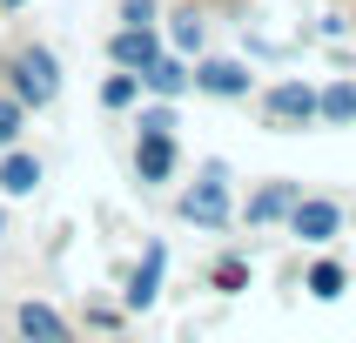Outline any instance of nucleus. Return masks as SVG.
<instances>
[{
  "mask_svg": "<svg viewBox=\"0 0 356 343\" xmlns=\"http://www.w3.org/2000/svg\"><path fill=\"white\" fill-rule=\"evenodd\" d=\"M7 88H14L20 108H47V101L60 95L54 54H47V47H34V40H27V47H14V54H7Z\"/></svg>",
  "mask_w": 356,
  "mask_h": 343,
  "instance_id": "f257e3e1",
  "label": "nucleus"
},
{
  "mask_svg": "<svg viewBox=\"0 0 356 343\" xmlns=\"http://www.w3.org/2000/svg\"><path fill=\"white\" fill-rule=\"evenodd\" d=\"M181 216L195 222V229H222V222H229V175H222V161L202 168V175L181 189Z\"/></svg>",
  "mask_w": 356,
  "mask_h": 343,
  "instance_id": "f03ea898",
  "label": "nucleus"
},
{
  "mask_svg": "<svg viewBox=\"0 0 356 343\" xmlns=\"http://www.w3.org/2000/svg\"><path fill=\"white\" fill-rule=\"evenodd\" d=\"M175 168H181L175 135H141L135 141V175L141 182H175Z\"/></svg>",
  "mask_w": 356,
  "mask_h": 343,
  "instance_id": "7ed1b4c3",
  "label": "nucleus"
},
{
  "mask_svg": "<svg viewBox=\"0 0 356 343\" xmlns=\"http://www.w3.org/2000/svg\"><path fill=\"white\" fill-rule=\"evenodd\" d=\"M188 88H202V95H216V101H236V95H249V67L242 61H202L195 74H188Z\"/></svg>",
  "mask_w": 356,
  "mask_h": 343,
  "instance_id": "20e7f679",
  "label": "nucleus"
},
{
  "mask_svg": "<svg viewBox=\"0 0 356 343\" xmlns=\"http://www.w3.org/2000/svg\"><path fill=\"white\" fill-rule=\"evenodd\" d=\"M14 330H20V343H67V317L47 310V303H20Z\"/></svg>",
  "mask_w": 356,
  "mask_h": 343,
  "instance_id": "39448f33",
  "label": "nucleus"
},
{
  "mask_svg": "<svg viewBox=\"0 0 356 343\" xmlns=\"http://www.w3.org/2000/svg\"><path fill=\"white\" fill-rule=\"evenodd\" d=\"M289 229H296L302 242H330L343 229V209L337 202H296V209H289Z\"/></svg>",
  "mask_w": 356,
  "mask_h": 343,
  "instance_id": "423d86ee",
  "label": "nucleus"
},
{
  "mask_svg": "<svg viewBox=\"0 0 356 343\" xmlns=\"http://www.w3.org/2000/svg\"><path fill=\"white\" fill-rule=\"evenodd\" d=\"M269 121H316V88H302V81H282V88H269Z\"/></svg>",
  "mask_w": 356,
  "mask_h": 343,
  "instance_id": "0eeeda50",
  "label": "nucleus"
},
{
  "mask_svg": "<svg viewBox=\"0 0 356 343\" xmlns=\"http://www.w3.org/2000/svg\"><path fill=\"white\" fill-rule=\"evenodd\" d=\"M40 189V161L27 148H0V196H34Z\"/></svg>",
  "mask_w": 356,
  "mask_h": 343,
  "instance_id": "6e6552de",
  "label": "nucleus"
},
{
  "mask_svg": "<svg viewBox=\"0 0 356 343\" xmlns=\"http://www.w3.org/2000/svg\"><path fill=\"white\" fill-rule=\"evenodd\" d=\"M296 182H262L256 196H249V222H282L289 209H296Z\"/></svg>",
  "mask_w": 356,
  "mask_h": 343,
  "instance_id": "1a4fd4ad",
  "label": "nucleus"
},
{
  "mask_svg": "<svg viewBox=\"0 0 356 343\" xmlns=\"http://www.w3.org/2000/svg\"><path fill=\"white\" fill-rule=\"evenodd\" d=\"M155 54H161V47H155L148 27H121V34L108 40V61H115V67H148Z\"/></svg>",
  "mask_w": 356,
  "mask_h": 343,
  "instance_id": "9d476101",
  "label": "nucleus"
},
{
  "mask_svg": "<svg viewBox=\"0 0 356 343\" xmlns=\"http://www.w3.org/2000/svg\"><path fill=\"white\" fill-rule=\"evenodd\" d=\"M161 269H168V249H148V256H141V269H135V282H128V310H148V303L161 296Z\"/></svg>",
  "mask_w": 356,
  "mask_h": 343,
  "instance_id": "9b49d317",
  "label": "nucleus"
},
{
  "mask_svg": "<svg viewBox=\"0 0 356 343\" xmlns=\"http://www.w3.org/2000/svg\"><path fill=\"white\" fill-rule=\"evenodd\" d=\"M141 88H148V95H168V101H175V95H188V67H181L175 54H155L148 67H141Z\"/></svg>",
  "mask_w": 356,
  "mask_h": 343,
  "instance_id": "f8f14e48",
  "label": "nucleus"
},
{
  "mask_svg": "<svg viewBox=\"0 0 356 343\" xmlns=\"http://www.w3.org/2000/svg\"><path fill=\"white\" fill-rule=\"evenodd\" d=\"M316 115L323 121H356V81H330L316 95Z\"/></svg>",
  "mask_w": 356,
  "mask_h": 343,
  "instance_id": "ddd939ff",
  "label": "nucleus"
},
{
  "mask_svg": "<svg viewBox=\"0 0 356 343\" xmlns=\"http://www.w3.org/2000/svg\"><path fill=\"white\" fill-rule=\"evenodd\" d=\"M135 101H141V74L115 67V74L101 81V108H135Z\"/></svg>",
  "mask_w": 356,
  "mask_h": 343,
  "instance_id": "4468645a",
  "label": "nucleus"
},
{
  "mask_svg": "<svg viewBox=\"0 0 356 343\" xmlns=\"http://www.w3.org/2000/svg\"><path fill=\"white\" fill-rule=\"evenodd\" d=\"M309 296H323V303L343 296V262H316V269H309Z\"/></svg>",
  "mask_w": 356,
  "mask_h": 343,
  "instance_id": "2eb2a0df",
  "label": "nucleus"
},
{
  "mask_svg": "<svg viewBox=\"0 0 356 343\" xmlns=\"http://www.w3.org/2000/svg\"><path fill=\"white\" fill-rule=\"evenodd\" d=\"M20 115H27V108L0 95V148H14V141H20Z\"/></svg>",
  "mask_w": 356,
  "mask_h": 343,
  "instance_id": "dca6fc26",
  "label": "nucleus"
},
{
  "mask_svg": "<svg viewBox=\"0 0 356 343\" xmlns=\"http://www.w3.org/2000/svg\"><path fill=\"white\" fill-rule=\"evenodd\" d=\"M141 135H175V108H141Z\"/></svg>",
  "mask_w": 356,
  "mask_h": 343,
  "instance_id": "f3484780",
  "label": "nucleus"
},
{
  "mask_svg": "<svg viewBox=\"0 0 356 343\" xmlns=\"http://www.w3.org/2000/svg\"><path fill=\"white\" fill-rule=\"evenodd\" d=\"M121 27H155V0H121Z\"/></svg>",
  "mask_w": 356,
  "mask_h": 343,
  "instance_id": "a211bd4d",
  "label": "nucleus"
},
{
  "mask_svg": "<svg viewBox=\"0 0 356 343\" xmlns=\"http://www.w3.org/2000/svg\"><path fill=\"white\" fill-rule=\"evenodd\" d=\"M242 276H249L242 256H222V262H216V282H222V289H242Z\"/></svg>",
  "mask_w": 356,
  "mask_h": 343,
  "instance_id": "6ab92c4d",
  "label": "nucleus"
},
{
  "mask_svg": "<svg viewBox=\"0 0 356 343\" xmlns=\"http://www.w3.org/2000/svg\"><path fill=\"white\" fill-rule=\"evenodd\" d=\"M175 40H181V47H202V20L181 14V20H175Z\"/></svg>",
  "mask_w": 356,
  "mask_h": 343,
  "instance_id": "aec40b11",
  "label": "nucleus"
},
{
  "mask_svg": "<svg viewBox=\"0 0 356 343\" xmlns=\"http://www.w3.org/2000/svg\"><path fill=\"white\" fill-rule=\"evenodd\" d=\"M0 7H27V0H0Z\"/></svg>",
  "mask_w": 356,
  "mask_h": 343,
  "instance_id": "412c9836",
  "label": "nucleus"
},
{
  "mask_svg": "<svg viewBox=\"0 0 356 343\" xmlns=\"http://www.w3.org/2000/svg\"><path fill=\"white\" fill-rule=\"evenodd\" d=\"M0 229H7V216H0Z\"/></svg>",
  "mask_w": 356,
  "mask_h": 343,
  "instance_id": "4be33fe9",
  "label": "nucleus"
}]
</instances>
